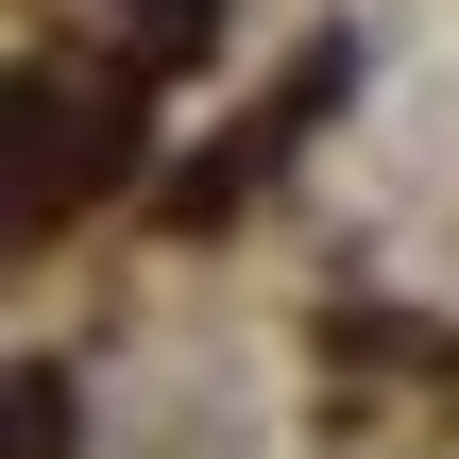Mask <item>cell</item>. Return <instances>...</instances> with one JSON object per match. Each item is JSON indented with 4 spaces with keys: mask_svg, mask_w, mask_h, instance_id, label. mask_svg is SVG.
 Here are the masks:
<instances>
[{
    "mask_svg": "<svg viewBox=\"0 0 459 459\" xmlns=\"http://www.w3.org/2000/svg\"><path fill=\"white\" fill-rule=\"evenodd\" d=\"M119 153H136V85L68 102V68H17V238H51L68 187H119Z\"/></svg>",
    "mask_w": 459,
    "mask_h": 459,
    "instance_id": "1",
    "label": "cell"
},
{
    "mask_svg": "<svg viewBox=\"0 0 459 459\" xmlns=\"http://www.w3.org/2000/svg\"><path fill=\"white\" fill-rule=\"evenodd\" d=\"M17 459H68V375H51V358L17 375Z\"/></svg>",
    "mask_w": 459,
    "mask_h": 459,
    "instance_id": "2",
    "label": "cell"
}]
</instances>
